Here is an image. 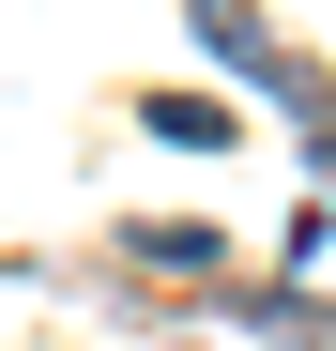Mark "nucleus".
I'll return each instance as SVG.
<instances>
[{"label":"nucleus","mask_w":336,"mask_h":351,"mask_svg":"<svg viewBox=\"0 0 336 351\" xmlns=\"http://www.w3.org/2000/svg\"><path fill=\"white\" fill-rule=\"evenodd\" d=\"M245 321H260V336H306V351H336V306H321V290H260Z\"/></svg>","instance_id":"f257e3e1"},{"label":"nucleus","mask_w":336,"mask_h":351,"mask_svg":"<svg viewBox=\"0 0 336 351\" xmlns=\"http://www.w3.org/2000/svg\"><path fill=\"white\" fill-rule=\"evenodd\" d=\"M138 123H153L168 153H214V138H230V123H214V107H199V92H153V107H138Z\"/></svg>","instance_id":"f03ea898"}]
</instances>
